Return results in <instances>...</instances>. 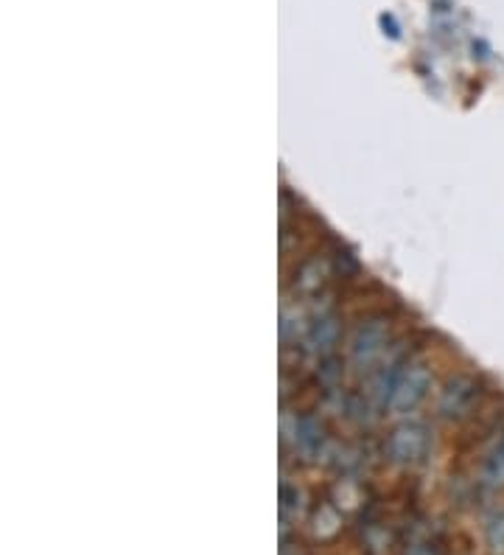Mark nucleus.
Wrapping results in <instances>:
<instances>
[{
	"mask_svg": "<svg viewBox=\"0 0 504 555\" xmlns=\"http://www.w3.org/2000/svg\"><path fill=\"white\" fill-rule=\"evenodd\" d=\"M428 446V435H426V426L407 421L392 429V435L387 441V454L390 460L398 466H412L423 458V451Z\"/></svg>",
	"mask_w": 504,
	"mask_h": 555,
	"instance_id": "4",
	"label": "nucleus"
},
{
	"mask_svg": "<svg viewBox=\"0 0 504 555\" xmlns=\"http://www.w3.org/2000/svg\"><path fill=\"white\" fill-rule=\"evenodd\" d=\"M428 385H432V373L423 362H407L395 376H392V390L387 398V407L395 415H407L412 413L418 404L426 398Z\"/></svg>",
	"mask_w": 504,
	"mask_h": 555,
	"instance_id": "1",
	"label": "nucleus"
},
{
	"mask_svg": "<svg viewBox=\"0 0 504 555\" xmlns=\"http://www.w3.org/2000/svg\"><path fill=\"white\" fill-rule=\"evenodd\" d=\"M479 483L490 491L504 486V435L496 438V443L485 451L482 466H479Z\"/></svg>",
	"mask_w": 504,
	"mask_h": 555,
	"instance_id": "5",
	"label": "nucleus"
},
{
	"mask_svg": "<svg viewBox=\"0 0 504 555\" xmlns=\"http://www.w3.org/2000/svg\"><path fill=\"white\" fill-rule=\"evenodd\" d=\"M479 396H482V385L471 373H457L451 376L446 387L440 390L437 398V415L446 421H463L471 418L473 410L479 407Z\"/></svg>",
	"mask_w": 504,
	"mask_h": 555,
	"instance_id": "2",
	"label": "nucleus"
},
{
	"mask_svg": "<svg viewBox=\"0 0 504 555\" xmlns=\"http://www.w3.org/2000/svg\"><path fill=\"white\" fill-rule=\"evenodd\" d=\"M387 334H390V328L384 320H378V317H370V320H362V325H356V332H353L350 337V362L356 365L359 370L370 368L378 357L384 353L387 348Z\"/></svg>",
	"mask_w": 504,
	"mask_h": 555,
	"instance_id": "3",
	"label": "nucleus"
},
{
	"mask_svg": "<svg viewBox=\"0 0 504 555\" xmlns=\"http://www.w3.org/2000/svg\"><path fill=\"white\" fill-rule=\"evenodd\" d=\"M485 541L493 555H504V508L496 511L485 524Z\"/></svg>",
	"mask_w": 504,
	"mask_h": 555,
	"instance_id": "7",
	"label": "nucleus"
},
{
	"mask_svg": "<svg viewBox=\"0 0 504 555\" xmlns=\"http://www.w3.org/2000/svg\"><path fill=\"white\" fill-rule=\"evenodd\" d=\"M339 340V320L334 314H322L309 328V342L317 353H331Z\"/></svg>",
	"mask_w": 504,
	"mask_h": 555,
	"instance_id": "6",
	"label": "nucleus"
}]
</instances>
